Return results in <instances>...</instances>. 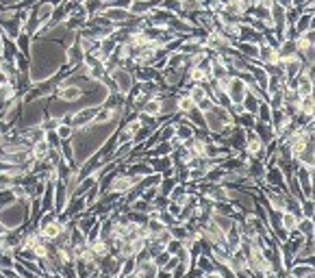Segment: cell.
Listing matches in <instances>:
<instances>
[{
  "label": "cell",
  "instance_id": "2",
  "mask_svg": "<svg viewBox=\"0 0 315 278\" xmlns=\"http://www.w3.org/2000/svg\"><path fill=\"white\" fill-rule=\"evenodd\" d=\"M246 92H248V87H246V83L241 80L239 76H235L233 74L231 76V80H228V85H226V89H224V94L228 96V100H231V104H241V100H244V96H246Z\"/></svg>",
  "mask_w": 315,
  "mask_h": 278
},
{
  "label": "cell",
  "instance_id": "20",
  "mask_svg": "<svg viewBox=\"0 0 315 278\" xmlns=\"http://www.w3.org/2000/svg\"><path fill=\"white\" fill-rule=\"evenodd\" d=\"M54 133H56V137H59L61 142H72V137H74V128H72L70 124H59Z\"/></svg>",
  "mask_w": 315,
  "mask_h": 278
},
{
  "label": "cell",
  "instance_id": "21",
  "mask_svg": "<svg viewBox=\"0 0 315 278\" xmlns=\"http://www.w3.org/2000/svg\"><path fill=\"white\" fill-rule=\"evenodd\" d=\"M135 269H137L135 259H122V267H120L118 278H122V276H126V274H131V272H135Z\"/></svg>",
  "mask_w": 315,
  "mask_h": 278
},
{
  "label": "cell",
  "instance_id": "29",
  "mask_svg": "<svg viewBox=\"0 0 315 278\" xmlns=\"http://www.w3.org/2000/svg\"><path fill=\"white\" fill-rule=\"evenodd\" d=\"M5 83H9V78H7L5 72H0V85H5Z\"/></svg>",
  "mask_w": 315,
  "mask_h": 278
},
{
  "label": "cell",
  "instance_id": "18",
  "mask_svg": "<svg viewBox=\"0 0 315 278\" xmlns=\"http://www.w3.org/2000/svg\"><path fill=\"white\" fill-rule=\"evenodd\" d=\"M296 231L300 233L302 237H306V235H313V219H309V217H300L298 219V224H296Z\"/></svg>",
  "mask_w": 315,
  "mask_h": 278
},
{
  "label": "cell",
  "instance_id": "17",
  "mask_svg": "<svg viewBox=\"0 0 315 278\" xmlns=\"http://www.w3.org/2000/svg\"><path fill=\"white\" fill-rule=\"evenodd\" d=\"M298 219H300V217H296L294 213H287V211H282V213H280V226L289 233V231H294V228H296Z\"/></svg>",
  "mask_w": 315,
  "mask_h": 278
},
{
  "label": "cell",
  "instance_id": "8",
  "mask_svg": "<svg viewBox=\"0 0 315 278\" xmlns=\"http://www.w3.org/2000/svg\"><path fill=\"white\" fill-rule=\"evenodd\" d=\"M287 276L292 278H313L315 276V267L309 263H294L287 269Z\"/></svg>",
  "mask_w": 315,
  "mask_h": 278
},
{
  "label": "cell",
  "instance_id": "25",
  "mask_svg": "<svg viewBox=\"0 0 315 278\" xmlns=\"http://www.w3.org/2000/svg\"><path fill=\"white\" fill-rule=\"evenodd\" d=\"M181 248H183V243H181L179 239H169V241L165 243V252H169L172 257L179 255V250H181Z\"/></svg>",
  "mask_w": 315,
  "mask_h": 278
},
{
  "label": "cell",
  "instance_id": "3",
  "mask_svg": "<svg viewBox=\"0 0 315 278\" xmlns=\"http://www.w3.org/2000/svg\"><path fill=\"white\" fill-rule=\"evenodd\" d=\"M263 183L270 185V187H276L280 191H287V183H285V174L276 168V165H270L265 168V176H263Z\"/></svg>",
  "mask_w": 315,
  "mask_h": 278
},
{
  "label": "cell",
  "instance_id": "26",
  "mask_svg": "<svg viewBox=\"0 0 315 278\" xmlns=\"http://www.w3.org/2000/svg\"><path fill=\"white\" fill-rule=\"evenodd\" d=\"M169 213H172L176 219H179V213H181V204H176V202H167V207H165Z\"/></svg>",
  "mask_w": 315,
  "mask_h": 278
},
{
  "label": "cell",
  "instance_id": "5",
  "mask_svg": "<svg viewBox=\"0 0 315 278\" xmlns=\"http://www.w3.org/2000/svg\"><path fill=\"white\" fill-rule=\"evenodd\" d=\"M256 61H259L261 65H276V63H278L276 48L263 42V44L259 46V57H256Z\"/></svg>",
  "mask_w": 315,
  "mask_h": 278
},
{
  "label": "cell",
  "instance_id": "14",
  "mask_svg": "<svg viewBox=\"0 0 315 278\" xmlns=\"http://www.w3.org/2000/svg\"><path fill=\"white\" fill-rule=\"evenodd\" d=\"M176 183H179V181H176V176H174V174H172V176H161V183H159L157 189H159L161 196H165V198H167L169 191H172L174 187H176Z\"/></svg>",
  "mask_w": 315,
  "mask_h": 278
},
{
  "label": "cell",
  "instance_id": "23",
  "mask_svg": "<svg viewBox=\"0 0 315 278\" xmlns=\"http://www.w3.org/2000/svg\"><path fill=\"white\" fill-rule=\"evenodd\" d=\"M300 215L313 219V200H300Z\"/></svg>",
  "mask_w": 315,
  "mask_h": 278
},
{
  "label": "cell",
  "instance_id": "16",
  "mask_svg": "<svg viewBox=\"0 0 315 278\" xmlns=\"http://www.w3.org/2000/svg\"><path fill=\"white\" fill-rule=\"evenodd\" d=\"M193 107H196V104L191 102V98L187 94L176 96V111H179V113H183V116H185V113H189Z\"/></svg>",
  "mask_w": 315,
  "mask_h": 278
},
{
  "label": "cell",
  "instance_id": "11",
  "mask_svg": "<svg viewBox=\"0 0 315 278\" xmlns=\"http://www.w3.org/2000/svg\"><path fill=\"white\" fill-rule=\"evenodd\" d=\"M294 29L298 35H302L306 31H313V13H300V18L294 24Z\"/></svg>",
  "mask_w": 315,
  "mask_h": 278
},
{
  "label": "cell",
  "instance_id": "24",
  "mask_svg": "<svg viewBox=\"0 0 315 278\" xmlns=\"http://www.w3.org/2000/svg\"><path fill=\"white\" fill-rule=\"evenodd\" d=\"M169 259H172V255H169V252H165V250H163V252H159V255H157L155 259H152V263H155L159 269H163V267H165V263H167Z\"/></svg>",
  "mask_w": 315,
  "mask_h": 278
},
{
  "label": "cell",
  "instance_id": "4",
  "mask_svg": "<svg viewBox=\"0 0 315 278\" xmlns=\"http://www.w3.org/2000/svg\"><path fill=\"white\" fill-rule=\"evenodd\" d=\"M70 200V191H68V187L63 181H56L54 183V213L59 215L63 213V209H66V204Z\"/></svg>",
  "mask_w": 315,
  "mask_h": 278
},
{
  "label": "cell",
  "instance_id": "19",
  "mask_svg": "<svg viewBox=\"0 0 315 278\" xmlns=\"http://www.w3.org/2000/svg\"><path fill=\"white\" fill-rule=\"evenodd\" d=\"M256 122H263V124H270V118H272V109L268 107V102L261 100L259 104V111H256Z\"/></svg>",
  "mask_w": 315,
  "mask_h": 278
},
{
  "label": "cell",
  "instance_id": "30",
  "mask_svg": "<svg viewBox=\"0 0 315 278\" xmlns=\"http://www.w3.org/2000/svg\"><path fill=\"white\" fill-rule=\"evenodd\" d=\"M5 233H7V226H5V224H3V222H0V237H3V235H5Z\"/></svg>",
  "mask_w": 315,
  "mask_h": 278
},
{
  "label": "cell",
  "instance_id": "28",
  "mask_svg": "<svg viewBox=\"0 0 315 278\" xmlns=\"http://www.w3.org/2000/svg\"><path fill=\"white\" fill-rule=\"evenodd\" d=\"M42 3H48L50 7H59V5H61V0H42Z\"/></svg>",
  "mask_w": 315,
  "mask_h": 278
},
{
  "label": "cell",
  "instance_id": "22",
  "mask_svg": "<svg viewBox=\"0 0 315 278\" xmlns=\"http://www.w3.org/2000/svg\"><path fill=\"white\" fill-rule=\"evenodd\" d=\"M61 278H76V267H74V261H66L63 267L59 269Z\"/></svg>",
  "mask_w": 315,
  "mask_h": 278
},
{
  "label": "cell",
  "instance_id": "31",
  "mask_svg": "<svg viewBox=\"0 0 315 278\" xmlns=\"http://www.w3.org/2000/svg\"><path fill=\"white\" fill-rule=\"evenodd\" d=\"M0 54H3V31H0Z\"/></svg>",
  "mask_w": 315,
  "mask_h": 278
},
{
  "label": "cell",
  "instance_id": "12",
  "mask_svg": "<svg viewBox=\"0 0 315 278\" xmlns=\"http://www.w3.org/2000/svg\"><path fill=\"white\" fill-rule=\"evenodd\" d=\"M211 222L217 226V228H220V231L226 235V233H228L231 231V228H233V224H235V219H233V217H228V215H220V213H213L211 215Z\"/></svg>",
  "mask_w": 315,
  "mask_h": 278
},
{
  "label": "cell",
  "instance_id": "27",
  "mask_svg": "<svg viewBox=\"0 0 315 278\" xmlns=\"http://www.w3.org/2000/svg\"><path fill=\"white\" fill-rule=\"evenodd\" d=\"M155 278H172V272H165V269H159Z\"/></svg>",
  "mask_w": 315,
  "mask_h": 278
},
{
  "label": "cell",
  "instance_id": "6",
  "mask_svg": "<svg viewBox=\"0 0 315 278\" xmlns=\"http://www.w3.org/2000/svg\"><path fill=\"white\" fill-rule=\"evenodd\" d=\"M193 267H196L200 274H205V276L217 272V263L213 261V257H209V255H200L196 261H193Z\"/></svg>",
  "mask_w": 315,
  "mask_h": 278
},
{
  "label": "cell",
  "instance_id": "1",
  "mask_svg": "<svg viewBox=\"0 0 315 278\" xmlns=\"http://www.w3.org/2000/svg\"><path fill=\"white\" fill-rule=\"evenodd\" d=\"M109 76L113 78V83H116L118 87V94H122L126 98V94L133 89L135 85V78L131 74V70H126V68H116L113 72H109Z\"/></svg>",
  "mask_w": 315,
  "mask_h": 278
},
{
  "label": "cell",
  "instance_id": "9",
  "mask_svg": "<svg viewBox=\"0 0 315 278\" xmlns=\"http://www.w3.org/2000/svg\"><path fill=\"white\" fill-rule=\"evenodd\" d=\"M126 174L128 176H135V178H144V176H148L152 174V168L148 165V161L144 159V161H137V163H131V165L126 168Z\"/></svg>",
  "mask_w": 315,
  "mask_h": 278
},
{
  "label": "cell",
  "instance_id": "13",
  "mask_svg": "<svg viewBox=\"0 0 315 278\" xmlns=\"http://www.w3.org/2000/svg\"><path fill=\"white\" fill-rule=\"evenodd\" d=\"M15 46H18V52L22 54V57H31V35H26V33H20L18 37H15Z\"/></svg>",
  "mask_w": 315,
  "mask_h": 278
},
{
  "label": "cell",
  "instance_id": "15",
  "mask_svg": "<svg viewBox=\"0 0 315 278\" xmlns=\"http://www.w3.org/2000/svg\"><path fill=\"white\" fill-rule=\"evenodd\" d=\"M137 272H139L144 278H155L157 272H159V267L152 263V259H148V261H144V263L137 265Z\"/></svg>",
  "mask_w": 315,
  "mask_h": 278
},
{
  "label": "cell",
  "instance_id": "7",
  "mask_svg": "<svg viewBox=\"0 0 315 278\" xmlns=\"http://www.w3.org/2000/svg\"><path fill=\"white\" fill-rule=\"evenodd\" d=\"M185 94H187V96L191 98V102L198 107L200 102L209 98V89H207V83H191V87H189Z\"/></svg>",
  "mask_w": 315,
  "mask_h": 278
},
{
  "label": "cell",
  "instance_id": "10",
  "mask_svg": "<svg viewBox=\"0 0 315 278\" xmlns=\"http://www.w3.org/2000/svg\"><path fill=\"white\" fill-rule=\"evenodd\" d=\"M187 189H185V183H176V187H174V189L172 191H169V196H167V200L169 202H176V204H181V207H183V204L185 202H187Z\"/></svg>",
  "mask_w": 315,
  "mask_h": 278
}]
</instances>
